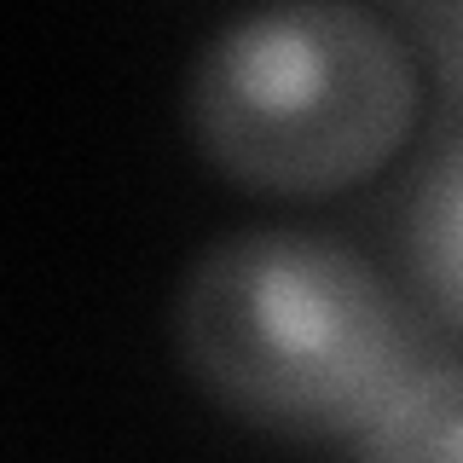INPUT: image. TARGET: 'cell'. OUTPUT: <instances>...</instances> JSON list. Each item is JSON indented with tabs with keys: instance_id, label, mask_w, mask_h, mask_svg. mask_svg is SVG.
Masks as SVG:
<instances>
[{
	"instance_id": "6da1fadb",
	"label": "cell",
	"mask_w": 463,
	"mask_h": 463,
	"mask_svg": "<svg viewBox=\"0 0 463 463\" xmlns=\"http://www.w3.org/2000/svg\"><path fill=\"white\" fill-rule=\"evenodd\" d=\"M174 354L226 417L354 446L423 359L417 318L359 250L301 226L209 243L174 296Z\"/></svg>"
},
{
	"instance_id": "5b68a950",
	"label": "cell",
	"mask_w": 463,
	"mask_h": 463,
	"mask_svg": "<svg viewBox=\"0 0 463 463\" xmlns=\"http://www.w3.org/2000/svg\"><path fill=\"white\" fill-rule=\"evenodd\" d=\"M411 29L423 41L446 99L463 105V0H411Z\"/></svg>"
},
{
	"instance_id": "277c9868",
	"label": "cell",
	"mask_w": 463,
	"mask_h": 463,
	"mask_svg": "<svg viewBox=\"0 0 463 463\" xmlns=\"http://www.w3.org/2000/svg\"><path fill=\"white\" fill-rule=\"evenodd\" d=\"M405 260L429 313L463 336V134L423 168L405 214Z\"/></svg>"
},
{
	"instance_id": "7a4b0ae2",
	"label": "cell",
	"mask_w": 463,
	"mask_h": 463,
	"mask_svg": "<svg viewBox=\"0 0 463 463\" xmlns=\"http://www.w3.org/2000/svg\"><path fill=\"white\" fill-rule=\"evenodd\" d=\"M185 134L255 197H336L376 180L423 116L411 41L359 0H267L203 41Z\"/></svg>"
},
{
	"instance_id": "3957f363",
	"label": "cell",
	"mask_w": 463,
	"mask_h": 463,
	"mask_svg": "<svg viewBox=\"0 0 463 463\" xmlns=\"http://www.w3.org/2000/svg\"><path fill=\"white\" fill-rule=\"evenodd\" d=\"M347 452L371 458V463H452V458H463V359L423 354Z\"/></svg>"
}]
</instances>
